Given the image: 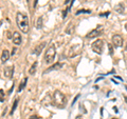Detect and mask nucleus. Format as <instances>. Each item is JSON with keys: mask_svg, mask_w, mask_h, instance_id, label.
<instances>
[{"mask_svg": "<svg viewBox=\"0 0 127 119\" xmlns=\"http://www.w3.org/2000/svg\"><path fill=\"white\" fill-rule=\"evenodd\" d=\"M16 22H17V26L18 29L20 30L22 33H28L29 32V18L28 16L23 13H17V16H16Z\"/></svg>", "mask_w": 127, "mask_h": 119, "instance_id": "nucleus-1", "label": "nucleus"}, {"mask_svg": "<svg viewBox=\"0 0 127 119\" xmlns=\"http://www.w3.org/2000/svg\"><path fill=\"white\" fill-rule=\"evenodd\" d=\"M53 102L54 105H56L58 109H64L67 105V98L62 92L59 91H55L53 93Z\"/></svg>", "mask_w": 127, "mask_h": 119, "instance_id": "nucleus-2", "label": "nucleus"}, {"mask_svg": "<svg viewBox=\"0 0 127 119\" xmlns=\"http://www.w3.org/2000/svg\"><path fill=\"white\" fill-rule=\"evenodd\" d=\"M55 56H56V47H55L53 43H51L45 53V58H43L45 59V62L47 64H51L54 61Z\"/></svg>", "mask_w": 127, "mask_h": 119, "instance_id": "nucleus-3", "label": "nucleus"}, {"mask_svg": "<svg viewBox=\"0 0 127 119\" xmlns=\"http://www.w3.org/2000/svg\"><path fill=\"white\" fill-rule=\"evenodd\" d=\"M104 44H105L104 40L97 39V40H95L92 44H91V49H92V51L94 53L101 55L103 53V51H104Z\"/></svg>", "mask_w": 127, "mask_h": 119, "instance_id": "nucleus-4", "label": "nucleus"}, {"mask_svg": "<svg viewBox=\"0 0 127 119\" xmlns=\"http://www.w3.org/2000/svg\"><path fill=\"white\" fill-rule=\"evenodd\" d=\"M103 33H104V27H103L102 25H97V27H95L94 30L89 32V33L87 34L86 37L89 38V39H92V38H95L97 36H101Z\"/></svg>", "mask_w": 127, "mask_h": 119, "instance_id": "nucleus-5", "label": "nucleus"}, {"mask_svg": "<svg viewBox=\"0 0 127 119\" xmlns=\"http://www.w3.org/2000/svg\"><path fill=\"white\" fill-rule=\"evenodd\" d=\"M112 44L116 47H120L123 45V38L121 35H114V36H112Z\"/></svg>", "mask_w": 127, "mask_h": 119, "instance_id": "nucleus-6", "label": "nucleus"}, {"mask_svg": "<svg viewBox=\"0 0 127 119\" xmlns=\"http://www.w3.org/2000/svg\"><path fill=\"white\" fill-rule=\"evenodd\" d=\"M3 73H4V76L6 78L11 79L12 77H13V74H14V65L5 66L4 67V71H3Z\"/></svg>", "mask_w": 127, "mask_h": 119, "instance_id": "nucleus-7", "label": "nucleus"}, {"mask_svg": "<svg viewBox=\"0 0 127 119\" xmlns=\"http://www.w3.org/2000/svg\"><path fill=\"white\" fill-rule=\"evenodd\" d=\"M13 42L15 43L16 45H20L21 42H22V39H21V35L18 33V32H14L13 34Z\"/></svg>", "mask_w": 127, "mask_h": 119, "instance_id": "nucleus-8", "label": "nucleus"}, {"mask_svg": "<svg viewBox=\"0 0 127 119\" xmlns=\"http://www.w3.org/2000/svg\"><path fill=\"white\" fill-rule=\"evenodd\" d=\"M45 46H46V42H41V43H39L38 45H36V47L34 49V54L36 55V56H38V55H40L41 52H42V50L45 49Z\"/></svg>", "mask_w": 127, "mask_h": 119, "instance_id": "nucleus-9", "label": "nucleus"}, {"mask_svg": "<svg viewBox=\"0 0 127 119\" xmlns=\"http://www.w3.org/2000/svg\"><path fill=\"white\" fill-rule=\"evenodd\" d=\"M79 52H81V50H79V46H78V45H76V46H73L72 49L70 50L69 57H74V56H76L77 54H79Z\"/></svg>", "mask_w": 127, "mask_h": 119, "instance_id": "nucleus-10", "label": "nucleus"}, {"mask_svg": "<svg viewBox=\"0 0 127 119\" xmlns=\"http://www.w3.org/2000/svg\"><path fill=\"white\" fill-rule=\"evenodd\" d=\"M10 56H11V54L9 53V51H7V50L3 51L2 54H1V61H2V63H4V62H6L7 60H9Z\"/></svg>", "mask_w": 127, "mask_h": 119, "instance_id": "nucleus-11", "label": "nucleus"}, {"mask_svg": "<svg viewBox=\"0 0 127 119\" xmlns=\"http://www.w3.org/2000/svg\"><path fill=\"white\" fill-rule=\"evenodd\" d=\"M63 66V64L62 63H59V62H56L54 65H52V66H50L49 69H48L47 71H45L43 72V74H46V73H49V72H51V71H54V70H58V69H61V67Z\"/></svg>", "mask_w": 127, "mask_h": 119, "instance_id": "nucleus-12", "label": "nucleus"}, {"mask_svg": "<svg viewBox=\"0 0 127 119\" xmlns=\"http://www.w3.org/2000/svg\"><path fill=\"white\" fill-rule=\"evenodd\" d=\"M114 10H116L117 13L119 14H122V13H124V10H125V6L124 4L121 2V3H119V4H117L116 6H114Z\"/></svg>", "mask_w": 127, "mask_h": 119, "instance_id": "nucleus-13", "label": "nucleus"}, {"mask_svg": "<svg viewBox=\"0 0 127 119\" xmlns=\"http://www.w3.org/2000/svg\"><path fill=\"white\" fill-rule=\"evenodd\" d=\"M27 82H28V78H27V77H26V78H23V79H22V81L20 82V84H19V88H18V91H17L18 93H20L21 91H22L23 89L26 88V85H27Z\"/></svg>", "mask_w": 127, "mask_h": 119, "instance_id": "nucleus-14", "label": "nucleus"}, {"mask_svg": "<svg viewBox=\"0 0 127 119\" xmlns=\"http://www.w3.org/2000/svg\"><path fill=\"white\" fill-rule=\"evenodd\" d=\"M74 30H75V26L72 24V23H70V24L67 26V29H66V33L67 34H69V35H72L74 33Z\"/></svg>", "mask_w": 127, "mask_h": 119, "instance_id": "nucleus-15", "label": "nucleus"}, {"mask_svg": "<svg viewBox=\"0 0 127 119\" xmlns=\"http://www.w3.org/2000/svg\"><path fill=\"white\" fill-rule=\"evenodd\" d=\"M36 67H37V62L35 61L33 64H32V66L30 67V70H29V74L30 75H34L35 72H36Z\"/></svg>", "mask_w": 127, "mask_h": 119, "instance_id": "nucleus-16", "label": "nucleus"}, {"mask_svg": "<svg viewBox=\"0 0 127 119\" xmlns=\"http://www.w3.org/2000/svg\"><path fill=\"white\" fill-rule=\"evenodd\" d=\"M36 27L38 30L42 29V17H38L36 20Z\"/></svg>", "mask_w": 127, "mask_h": 119, "instance_id": "nucleus-17", "label": "nucleus"}, {"mask_svg": "<svg viewBox=\"0 0 127 119\" xmlns=\"http://www.w3.org/2000/svg\"><path fill=\"white\" fill-rule=\"evenodd\" d=\"M18 102H19V99L17 98L16 100L14 101V104H13V106H12V110H11V114H13L14 112H15V110H16V108H17V105H18Z\"/></svg>", "mask_w": 127, "mask_h": 119, "instance_id": "nucleus-18", "label": "nucleus"}, {"mask_svg": "<svg viewBox=\"0 0 127 119\" xmlns=\"http://www.w3.org/2000/svg\"><path fill=\"white\" fill-rule=\"evenodd\" d=\"M83 13H85V14H90L91 11H90V10H81V11H77V12H76V15L83 14Z\"/></svg>", "mask_w": 127, "mask_h": 119, "instance_id": "nucleus-19", "label": "nucleus"}, {"mask_svg": "<svg viewBox=\"0 0 127 119\" xmlns=\"http://www.w3.org/2000/svg\"><path fill=\"white\" fill-rule=\"evenodd\" d=\"M108 47H109V54L112 55L113 54V49H112V44L111 43H108Z\"/></svg>", "mask_w": 127, "mask_h": 119, "instance_id": "nucleus-20", "label": "nucleus"}, {"mask_svg": "<svg viewBox=\"0 0 127 119\" xmlns=\"http://www.w3.org/2000/svg\"><path fill=\"white\" fill-rule=\"evenodd\" d=\"M78 97H79V95H77V96H76V97H75V98H74V100H73V102H72V105L74 104V102H75V101H76V100H77V99H78Z\"/></svg>", "mask_w": 127, "mask_h": 119, "instance_id": "nucleus-21", "label": "nucleus"}, {"mask_svg": "<svg viewBox=\"0 0 127 119\" xmlns=\"http://www.w3.org/2000/svg\"><path fill=\"white\" fill-rule=\"evenodd\" d=\"M109 15V13H108V12H107V13H103V14H100V16H106V17H107V16H108Z\"/></svg>", "mask_w": 127, "mask_h": 119, "instance_id": "nucleus-22", "label": "nucleus"}, {"mask_svg": "<svg viewBox=\"0 0 127 119\" xmlns=\"http://www.w3.org/2000/svg\"><path fill=\"white\" fill-rule=\"evenodd\" d=\"M16 53V49H13V51H12V53H11V55H14Z\"/></svg>", "mask_w": 127, "mask_h": 119, "instance_id": "nucleus-23", "label": "nucleus"}, {"mask_svg": "<svg viewBox=\"0 0 127 119\" xmlns=\"http://www.w3.org/2000/svg\"><path fill=\"white\" fill-rule=\"evenodd\" d=\"M29 119H38V117H36V116H32V117H30Z\"/></svg>", "mask_w": 127, "mask_h": 119, "instance_id": "nucleus-24", "label": "nucleus"}, {"mask_svg": "<svg viewBox=\"0 0 127 119\" xmlns=\"http://www.w3.org/2000/svg\"><path fill=\"white\" fill-rule=\"evenodd\" d=\"M75 119H83V117L81 116V115H78V116H76V118H75Z\"/></svg>", "mask_w": 127, "mask_h": 119, "instance_id": "nucleus-25", "label": "nucleus"}, {"mask_svg": "<svg viewBox=\"0 0 127 119\" xmlns=\"http://www.w3.org/2000/svg\"><path fill=\"white\" fill-rule=\"evenodd\" d=\"M124 99H125V101H126V103H127V97H126V96H124Z\"/></svg>", "mask_w": 127, "mask_h": 119, "instance_id": "nucleus-26", "label": "nucleus"}, {"mask_svg": "<svg viewBox=\"0 0 127 119\" xmlns=\"http://www.w3.org/2000/svg\"><path fill=\"white\" fill-rule=\"evenodd\" d=\"M69 1H70V0H66V1H65V3H66V4H67V3H68Z\"/></svg>", "mask_w": 127, "mask_h": 119, "instance_id": "nucleus-27", "label": "nucleus"}, {"mask_svg": "<svg viewBox=\"0 0 127 119\" xmlns=\"http://www.w3.org/2000/svg\"><path fill=\"white\" fill-rule=\"evenodd\" d=\"M125 50L127 51V42H126V44H125Z\"/></svg>", "mask_w": 127, "mask_h": 119, "instance_id": "nucleus-28", "label": "nucleus"}, {"mask_svg": "<svg viewBox=\"0 0 127 119\" xmlns=\"http://www.w3.org/2000/svg\"><path fill=\"white\" fill-rule=\"evenodd\" d=\"M125 30H126V32H127V23L125 24Z\"/></svg>", "mask_w": 127, "mask_h": 119, "instance_id": "nucleus-29", "label": "nucleus"}, {"mask_svg": "<svg viewBox=\"0 0 127 119\" xmlns=\"http://www.w3.org/2000/svg\"><path fill=\"white\" fill-rule=\"evenodd\" d=\"M1 24H2V21H0V26H1Z\"/></svg>", "mask_w": 127, "mask_h": 119, "instance_id": "nucleus-30", "label": "nucleus"}, {"mask_svg": "<svg viewBox=\"0 0 127 119\" xmlns=\"http://www.w3.org/2000/svg\"><path fill=\"white\" fill-rule=\"evenodd\" d=\"M28 1H29V0H28Z\"/></svg>", "mask_w": 127, "mask_h": 119, "instance_id": "nucleus-31", "label": "nucleus"}]
</instances>
